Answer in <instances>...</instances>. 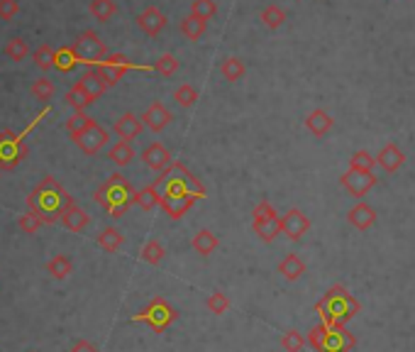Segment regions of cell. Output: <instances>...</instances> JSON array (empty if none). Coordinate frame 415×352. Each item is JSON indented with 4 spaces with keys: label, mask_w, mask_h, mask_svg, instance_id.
<instances>
[{
    "label": "cell",
    "mask_w": 415,
    "mask_h": 352,
    "mask_svg": "<svg viewBox=\"0 0 415 352\" xmlns=\"http://www.w3.org/2000/svg\"><path fill=\"white\" fill-rule=\"evenodd\" d=\"M107 157H110L112 164L117 167H127L132 164V159H135V150H132L130 142H117V145L110 147V152H107Z\"/></svg>",
    "instance_id": "25"
},
{
    "label": "cell",
    "mask_w": 415,
    "mask_h": 352,
    "mask_svg": "<svg viewBox=\"0 0 415 352\" xmlns=\"http://www.w3.org/2000/svg\"><path fill=\"white\" fill-rule=\"evenodd\" d=\"M18 226H20V230H22L25 235H34L39 228H42V221H39L34 213L27 211V213H22V216L18 218Z\"/></svg>",
    "instance_id": "43"
},
{
    "label": "cell",
    "mask_w": 415,
    "mask_h": 352,
    "mask_svg": "<svg viewBox=\"0 0 415 352\" xmlns=\"http://www.w3.org/2000/svg\"><path fill=\"white\" fill-rule=\"evenodd\" d=\"M18 0H0V20H5V22H10L18 15Z\"/></svg>",
    "instance_id": "44"
},
{
    "label": "cell",
    "mask_w": 415,
    "mask_h": 352,
    "mask_svg": "<svg viewBox=\"0 0 415 352\" xmlns=\"http://www.w3.org/2000/svg\"><path fill=\"white\" fill-rule=\"evenodd\" d=\"M76 86H79V89L84 91V93H86V98H88L91 103H95V100H98L100 96H103L105 91H107L105 81L100 79V76H98V71H95V69H88V71H86V74L81 76L79 81H76Z\"/></svg>",
    "instance_id": "16"
},
{
    "label": "cell",
    "mask_w": 415,
    "mask_h": 352,
    "mask_svg": "<svg viewBox=\"0 0 415 352\" xmlns=\"http://www.w3.org/2000/svg\"><path fill=\"white\" fill-rule=\"evenodd\" d=\"M47 272L61 282V279L71 277V272H74V262H71V257H66V254H56V257H52L47 262Z\"/></svg>",
    "instance_id": "24"
},
{
    "label": "cell",
    "mask_w": 415,
    "mask_h": 352,
    "mask_svg": "<svg viewBox=\"0 0 415 352\" xmlns=\"http://www.w3.org/2000/svg\"><path fill=\"white\" fill-rule=\"evenodd\" d=\"M396 162H398V155L393 150H388V152H383V167H388V169H393L396 167Z\"/></svg>",
    "instance_id": "47"
},
{
    "label": "cell",
    "mask_w": 415,
    "mask_h": 352,
    "mask_svg": "<svg viewBox=\"0 0 415 352\" xmlns=\"http://www.w3.org/2000/svg\"><path fill=\"white\" fill-rule=\"evenodd\" d=\"M279 274L286 279V282H298V279L305 274V262L296 252L286 254V257L279 262Z\"/></svg>",
    "instance_id": "19"
},
{
    "label": "cell",
    "mask_w": 415,
    "mask_h": 352,
    "mask_svg": "<svg viewBox=\"0 0 415 352\" xmlns=\"http://www.w3.org/2000/svg\"><path fill=\"white\" fill-rule=\"evenodd\" d=\"M74 142L79 145V150L84 152V155L93 157V155H98V152L103 150L107 142H110V132H107L103 125H98L95 120H91L88 127L74 137Z\"/></svg>",
    "instance_id": "11"
},
{
    "label": "cell",
    "mask_w": 415,
    "mask_h": 352,
    "mask_svg": "<svg viewBox=\"0 0 415 352\" xmlns=\"http://www.w3.org/2000/svg\"><path fill=\"white\" fill-rule=\"evenodd\" d=\"M93 201L107 213L110 218H122L135 206V188L122 174L107 176L93 193Z\"/></svg>",
    "instance_id": "3"
},
{
    "label": "cell",
    "mask_w": 415,
    "mask_h": 352,
    "mask_svg": "<svg viewBox=\"0 0 415 352\" xmlns=\"http://www.w3.org/2000/svg\"><path fill=\"white\" fill-rule=\"evenodd\" d=\"M206 306L213 315H223V313H228L230 311V299H228V294H223V292H213L208 296Z\"/></svg>",
    "instance_id": "37"
},
{
    "label": "cell",
    "mask_w": 415,
    "mask_h": 352,
    "mask_svg": "<svg viewBox=\"0 0 415 352\" xmlns=\"http://www.w3.org/2000/svg\"><path fill=\"white\" fill-rule=\"evenodd\" d=\"M142 120L135 113H125L122 117H117L115 125H112V132L115 137H120V142H132L135 137L142 135Z\"/></svg>",
    "instance_id": "15"
},
{
    "label": "cell",
    "mask_w": 415,
    "mask_h": 352,
    "mask_svg": "<svg viewBox=\"0 0 415 352\" xmlns=\"http://www.w3.org/2000/svg\"><path fill=\"white\" fill-rule=\"evenodd\" d=\"M176 318H178L176 308H173L166 299L154 296L140 313L132 315V323H147L154 333H166V330L176 323Z\"/></svg>",
    "instance_id": "7"
},
{
    "label": "cell",
    "mask_w": 415,
    "mask_h": 352,
    "mask_svg": "<svg viewBox=\"0 0 415 352\" xmlns=\"http://www.w3.org/2000/svg\"><path fill=\"white\" fill-rule=\"evenodd\" d=\"M135 206H140L142 211H154V208L159 206V191L154 183H150V186L140 188V191H135Z\"/></svg>",
    "instance_id": "27"
},
{
    "label": "cell",
    "mask_w": 415,
    "mask_h": 352,
    "mask_svg": "<svg viewBox=\"0 0 415 352\" xmlns=\"http://www.w3.org/2000/svg\"><path fill=\"white\" fill-rule=\"evenodd\" d=\"M59 221L64 223V228H66V230H71V233H81L84 228L91 226V216L84 211V208L76 206V203H74V206H69L64 213H61Z\"/></svg>",
    "instance_id": "18"
},
{
    "label": "cell",
    "mask_w": 415,
    "mask_h": 352,
    "mask_svg": "<svg viewBox=\"0 0 415 352\" xmlns=\"http://www.w3.org/2000/svg\"><path fill=\"white\" fill-rule=\"evenodd\" d=\"M173 100H176L181 108H191V105H196V100H198V91L193 89L191 84H181L176 91H173Z\"/></svg>",
    "instance_id": "33"
},
{
    "label": "cell",
    "mask_w": 415,
    "mask_h": 352,
    "mask_svg": "<svg viewBox=\"0 0 415 352\" xmlns=\"http://www.w3.org/2000/svg\"><path fill=\"white\" fill-rule=\"evenodd\" d=\"M305 343L315 352H352L357 348V338L345 325H315L310 328Z\"/></svg>",
    "instance_id": "5"
},
{
    "label": "cell",
    "mask_w": 415,
    "mask_h": 352,
    "mask_svg": "<svg viewBox=\"0 0 415 352\" xmlns=\"http://www.w3.org/2000/svg\"><path fill=\"white\" fill-rule=\"evenodd\" d=\"M173 120V113L166 108L164 103H152L150 108L145 110V115H142V125H147L152 132H162L164 127H169Z\"/></svg>",
    "instance_id": "13"
},
{
    "label": "cell",
    "mask_w": 415,
    "mask_h": 352,
    "mask_svg": "<svg viewBox=\"0 0 415 352\" xmlns=\"http://www.w3.org/2000/svg\"><path fill=\"white\" fill-rule=\"evenodd\" d=\"M218 245H220V240L213 230H198L191 240V247L196 249L201 257H210V254L218 249Z\"/></svg>",
    "instance_id": "20"
},
{
    "label": "cell",
    "mask_w": 415,
    "mask_h": 352,
    "mask_svg": "<svg viewBox=\"0 0 415 352\" xmlns=\"http://www.w3.org/2000/svg\"><path fill=\"white\" fill-rule=\"evenodd\" d=\"M152 69H154L157 74H162V76H173L178 71V59L173 57V54H162Z\"/></svg>",
    "instance_id": "42"
},
{
    "label": "cell",
    "mask_w": 415,
    "mask_h": 352,
    "mask_svg": "<svg viewBox=\"0 0 415 352\" xmlns=\"http://www.w3.org/2000/svg\"><path fill=\"white\" fill-rule=\"evenodd\" d=\"M166 15L162 13L159 8H147V10H142L140 13V18H137V25H140V30L145 34H150V37H157L159 32H162L164 27H166Z\"/></svg>",
    "instance_id": "14"
},
{
    "label": "cell",
    "mask_w": 415,
    "mask_h": 352,
    "mask_svg": "<svg viewBox=\"0 0 415 352\" xmlns=\"http://www.w3.org/2000/svg\"><path fill=\"white\" fill-rule=\"evenodd\" d=\"M93 120V117H88L86 115V110H74V115L66 120V130H69V135H71V140H74L79 132H84L86 127H88V122Z\"/></svg>",
    "instance_id": "36"
},
{
    "label": "cell",
    "mask_w": 415,
    "mask_h": 352,
    "mask_svg": "<svg viewBox=\"0 0 415 352\" xmlns=\"http://www.w3.org/2000/svg\"><path fill=\"white\" fill-rule=\"evenodd\" d=\"M32 59L42 71L54 69V47L52 44H39V47L32 52Z\"/></svg>",
    "instance_id": "32"
},
{
    "label": "cell",
    "mask_w": 415,
    "mask_h": 352,
    "mask_svg": "<svg viewBox=\"0 0 415 352\" xmlns=\"http://www.w3.org/2000/svg\"><path fill=\"white\" fill-rule=\"evenodd\" d=\"M64 100H66V103H69L74 110H86V108H88V105H93L88 98H86V93H84V91H81L76 84L71 86L69 91H66V98H64Z\"/></svg>",
    "instance_id": "41"
},
{
    "label": "cell",
    "mask_w": 415,
    "mask_h": 352,
    "mask_svg": "<svg viewBox=\"0 0 415 352\" xmlns=\"http://www.w3.org/2000/svg\"><path fill=\"white\" fill-rule=\"evenodd\" d=\"M69 206H74V198H71V193L54 176H44L42 181H37V186L27 196L29 213H34L47 226L59 221L61 213Z\"/></svg>",
    "instance_id": "2"
},
{
    "label": "cell",
    "mask_w": 415,
    "mask_h": 352,
    "mask_svg": "<svg viewBox=\"0 0 415 352\" xmlns=\"http://www.w3.org/2000/svg\"><path fill=\"white\" fill-rule=\"evenodd\" d=\"M220 74H223L225 81H230V84H235V81H239L244 76V64L242 59L237 57H228L220 64Z\"/></svg>",
    "instance_id": "28"
},
{
    "label": "cell",
    "mask_w": 415,
    "mask_h": 352,
    "mask_svg": "<svg viewBox=\"0 0 415 352\" xmlns=\"http://www.w3.org/2000/svg\"><path fill=\"white\" fill-rule=\"evenodd\" d=\"M315 311L320 313L325 325H345L360 313V301L355 299L345 287L335 284L325 292L320 301L315 304Z\"/></svg>",
    "instance_id": "4"
},
{
    "label": "cell",
    "mask_w": 415,
    "mask_h": 352,
    "mask_svg": "<svg viewBox=\"0 0 415 352\" xmlns=\"http://www.w3.org/2000/svg\"><path fill=\"white\" fill-rule=\"evenodd\" d=\"M279 226H281V233H284L289 240H294V242H298V240L310 230L308 216H303L298 208H291L286 216H281L279 218Z\"/></svg>",
    "instance_id": "12"
},
{
    "label": "cell",
    "mask_w": 415,
    "mask_h": 352,
    "mask_svg": "<svg viewBox=\"0 0 415 352\" xmlns=\"http://www.w3.org/2000/svg\"><path fill=\"white\" fill-rule=\"evenodd\" d=\"M252 230L261 240V242H274L281 233L279 226V213L274 211L269 201H259L252 211Z\"/></svg>",
    "instance_id": "10"
},
{
    "label": "cell",
    "mask_w": 415,
    "mask_h": 352,
    "mask_svg": "<svg viewBox=\"0 0 415 352\" xmlns=\"http://www.w3.org/2000/svg\"><path fill=\"white\" fill-rule=\"evenodd\" d=\"M117 13V5L115 0H91V15L100 22H107L112 20V15Z\"/></svg>",
    "instance_id": "31"
},
{
    "label": "cell",
    "mask_w": 415,
    "mask_h": 352,
    "mask_svg": "<svg viewBox=\"0 0 415 352\" xmlns=\"http://www.w3.org/2000/svg\"><path fill=\"white\" fill-rule=\"evenodd\" d=\"M206 30H208V22L206 20H198V18H193V15H188V18H183L181 20V32L186 34L188 39H201L203 34H206Z\"/></svg>",
    "instance_id": "29"
},
{
    "label": "cell",
    "mask_w": 415,
    "mask_h": 352,
    "mask_svg": "<svg viewBox=\"0 0 415 352\" xmlns=\"http://www.w3.org/2000/svg\"><path fill=\"white\" fill-rule=\"evenodd\" d=\"M5 54H8V59H13V61H22L29 54V47L22 37H13L8 44H5Z\"/></svg>",
    "instance_id": "38"
},
{
    "label": "cell",
    "mask_w": 415,
    "mask_h": 352,
    "mask_svg": "<svg viewBox=\"0 0 415 352\" xmlns=\"http://www.w3.org/2000/svg\"><path fill=\"white\" fill-rule=\"evenodd\" d=\"M261 20H264V25H269V27H279L281 20H284V13H281L279 8H266L264 13H261Z\"/></svg>",
    "instance_id": "45"
},
{
    "label": "cell",
    "mask_w": 415,
    "mask_h": 352,
    "mask_svg": "<svg viewBox=\"0 0 415 352\" xmlns=\"http://www.w3.org/2000/svg\"><path fill=\"white\" fill-rule=\"evenodd\" d=\"M154 186L159 191V206L171 221L186 216L198 198H206L203 181L183 162H171L162 176H157Z\"/></svg>",
    "instance_id": "1"
},
{
    "label": "cell",
    "mask_w": 415,
    "mask_h": 352,
    "mask_svg": "<svg viewBox=\"0 0 415 352\" xmlns=\"http://www.w3.org/2000/svg\"><path fill=\"white\" fill-rule=\"evenodd\" d=\"M71 49H74L79 64L91 66V69H93V66H98L100 61L107 57L105 42L100 39V34L95 32V30H86V32H81L79 37L74 39Z\"/></svg>",
    "instance_id": "8"
},
{
    "label": "cell",
    "mask_w": 415,
    "mask_h": 352,
    "mask_svg": "<svg viewBox=\"0 0 415 352\" xmlns=\"http://www.w3.org/2000/svg\"><path fill=\"white\" fill-rule=\"evenodd\" d=\"M122 245H125V235L117 230L115 226H107V228L100 230V235H98V247L100 249H105V252H117Z\"/></svg>",
    "instance_id": "22"
},
{
    "label": "cell",
    "mask_w": 415,
    "mask_h": 352,
    "mask_svg": "<svg viewBox=\"0 0 415 352\" xmlns=\"http://www.w3.org/2000/svg\"><path fill=\"white\" fill-rule=\"evenodd\" d=\"M350 223L357 230H367V228H371L374 223H376V213L369 206H357L350 211Z\"/></svg>",
    "instance_id": "23"
},
{
    "label": "cell",
    "mask_w": 415,
    "mask_h": 352,
    "mask_svg": "<svg viewBox=\"0 0 415 352\" xmlns=\"http://www.w3.org/2000/svg\"><path fill=\"white\" fill-rule=\"evenodd\" d=\"M95 71H98V76L105 81V86L110 89V86H115V84H120L122 79H125L130 71H135V69H142V71H154L152 66H137V64H132L130 59L125 57V54H107V57L100 61L98 66H93Z\"/></svg>",
    "instance_id": "9"
},
{
    "label": "cell",
    "mask_w": 415,
    "mask_h": 352,
    "mask_svg": "<svg viewBox=\"0 0 415 352\" xmlns=\"http://www.w3.org/2000/svg\"><path fill=\"white\" fill-rule=\"evenodd\" d=\"M69 352H98V348H95L93 343H88V340H79Z\"/></svg>",
    "instance_id": "46"
},
{
    "label": "cell",
    "mask_w": 415,
    "mask_h": 352,
    "mask_svg": "<svg viewBox=\"0 0 415 352\" xmlns=\"http://www.w3.org/2000/svg\"><path fill=\"white\" fill-rule=\"evenodd\" d=\"M305 338L298 333V330H286L284 338H281V348H284L286 352H301L305 348Z\"/></svg>",
    "instance_id": "40"
},
{
    "label": "cell",
    "mask_w": 415,
    "mask_h": 352,
    "mask_svg": "<svg viewBox=\"0 0 415 352\" xmlns=\"http://www.w3.org/2000/svg\"><path fill=\"white\" fill-rule=\"evenodd\" d=\"M49 113V108H44V113H39L25 127V132H13V130H3L0 132V171H15L20 167V162L27 157V145H25V137L37 127V122Z\"/></svg>",
    "instance_id": "6"
},
{
    "label": "cell",
    "mask_w": 415,
    "mask_h": 352,
    "mask_svg": "<svg viewBox=\"0 0 415 352\" xmlns=\"http://www.w3.org/2000/svg\"><path fill=\"white\" fill-rule=\"evenodd\" d=\"M342 186L347 188V191L352 193V196H364V191H367V188H371L374 186V178L367 174V171H360V174H357V171H352V174H345V178H342Z\"/></svg>",
    "instance_id": "21"
},
{
    "label": "cell",
    "mask_w": 415,
    "mask_h": 352,
    "mask_svg": "<svg viewBox=\"0 0 415 352\" xmlns=\"http://www.w3.org/2000/svg\"><path fill=\"white\" fill-rule=\"evenodd\" d=\"M215 13H218V5H215V0H193L191 3V15L198 20H208L215 18Z\"/></svg>",
    "instance_id": "35"
},
{
    "label": "cell",
    "mask_w": 415,
    "mask_h": 352,
    "mask_svg": "<svg viewBox=\"0 0 415 352\" xmlns=\"http://www.w3.org/2000/svg\"><path fill=\"white\" fill-rule=\"evenodd\" d=\"M79 66V59H76L74 49L71 47H59L54 49V69H59L61 74H69Z\"/></svg>",
    "instance_id": "26"
},
{
    "label": "cell",
    "mask_w": 415,
    "mask_h": 352,
    "mask_svg": "<svg viewBox=\"0 0 415 352\" xmlns=\"http://www.w3.org/2000/svg\"><path fill=\"white\" fill-rule=\"evenodd\" d=\"M54 91H56V86L52 84V79H37L32 84V96L37 100H42V103L54 98Z\"/></svg>",
    "instance_id": "39"
},
{
    "label": "cell",
    "mask_w": 415,
    "mask_h": 352,
    "mask_svg": "<svg viewBox=\"0 0 415 352\" xmlns=\"http://www.w3.org/2000/svg\"><path fill=\"white\" fill-rule=\"evenodd\" d=\"M357 167H362V169H367V167H369L367 155H357V157H355V169H357Z\"/></svg>",
    "instance_id": "48"
},
{
    "label": "cell",
    "mask_w": 415,
    "mask_h": 352,
    "mask_svg": "<svg viewBox=\"0 0 415 352\" xmlns=\"http://www.w3.org/2000/svg\"><path fill=\"white\" fill-rule=\"evenodd\" d=\"M140 257L145 259L147 264H152V267H157V264H162V259L166 257V249H164V245L159 242V240H150V242L142 247Z\"/></svg>",
    "instance_id": "30"
},
{
    "label": "cell",
    "mask_w": 415,
    "mask_h": 352,
    "mask_svg": "<svg viewBox=\"0 0 415 352\" xmlns=\"http://www.w3.org/2000/svg\"><path fill=\"white\" fill-rule=\"evenodd\" d=\"M142 162H145L150 169L164 171L173 159H171V152H169L166 147L162 145V142H152V145L147 147L145 152H142Z\"/></svg>",
    "instance_id": "17"
},
{
    "label": "cell",
    "mask_w": 415,
    "mask_h": 352,
    "mask_svg": "<svg viewBox=\"0 0 415 352\" xmlns=\"http://www.w3.org/2000/svg\"><path fill=\"white\" fill-rule=\"evenodd\" d=\"M305 125H308V130L312 132V135H325L327 130H330V125H332V120L327 117L322 110H315V113H310V117L305 120Z\"/></svg>",
    "instance_id": "34"
}]
</instances>
